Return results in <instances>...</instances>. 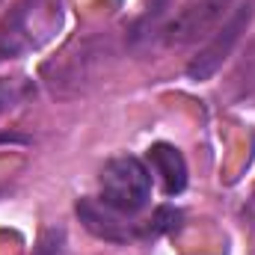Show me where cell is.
Here are the masks:
<instances>
[{"mask_svg": "<svg viewBox=\"0 0 255 255\" xmlns=\"http://www.w3.org/2000/svg\"><path fill=\"white\" fill-rule=\"evenodd\" d=\"M63 27V0H18L0 24V60H15L48 45Z\"/></svg>", "mask_w": 255, "mask_h": 255, "instance_id": "1", "label": "cell"}, {"mask_svg": "<svg viewBox=\"0 0 255 255\" xmlns=\"http://www.w3.org/2000/svg\"><path fill=\"white\" fill-rule=\"evenodd\" d=\"M98 199L110 211L133 220L151 199V169L133 154L110 157L98 175Z\"/></svg>", "mask_w": 255, "mask_h": 255, "instance_id": "2", "label": "cell"}, {"mask_svg": "<svg viewBox=\"0 0 255 255\" xmlns=\"http://www.w3.org/2000/svg\"><path fill=\"white\" fill-rule=\"evenodd\" d=\"M235 9V0H184V6L169 15L157 33L163 48H187L193 42L208 39Z\"/></svg>", "mask_w": 255, "mask_h": 255, "instance_id": "3", "label": "cell"}, {"mask_svg": "<svg viewBox=\"0 0 255 255\" xmlns=\"http://www.w3.org/2000/svg\"><path fill=\"white\" fill-rule=\"evenodd\" d=\"M253 15H255V0H241L229 12V18L208 36V42L199 48V54L187 63V77L199 80V83L208 80V77H214L223 68V63L232 57V51L238 48V42L244 39Z\"/></svg>", "mask_w": 255, "mask_h": 255, "instance_id": "4", "label": "cell"}, {"mask_svg": "<svg viewBox=\"0 0 255 255\" xmlns=\"http://www.w3.org/2000/svg\"><path fill=\"white\" fill-rule=\"evenodd\" d=\"M77 217H80V223H83L95 238L110 241V244H125V241H130V238L145 235V232L136 229L128 217L116 214V211H110L98 196H95V199H92V196L77 199Z\"/></svg>", "mask_w": 255, "mask_h": 255, "instance_id": "5", "label": "cell"}, {"mask_svg": "<svg viewBox=\"0 0 255 255\" xmlns=\"http://www.w3.org/2000/svg\"><path fill=\"white\" fill-rule=\"evenodd\" d=\"M148 166H151L154 175H160L166 196H178L187 187V160H184V154L175 145L154 142L148 148Z\"/></svg>", "mask_w": 255, "mask_h": 255, "instance_id": "6", "label": "cell"}, {"mask_svg": "<svg viewBox=\"0 0 255 255\" xmlns=\"http://www.w3.org/2000/svg\"><path fill=\"white\" fill-rule=\"evenodd\" d=\"M169 9H172V0H145L142 15L136 18V24L130 30V42L133 45H142V42L157 39V33L169 21Z\"/></svg>", "mask_w": 255, "mask_h": 255, "instance_id": "7", "label": "cell"}, {"mask_svg": "<svg viewBox=\"0 0 255 255\" xmlns=\"http://www.w3.org/2000/svg\"><path fill=\"white\" fill-rule=\"evenodd\" d=\"M232 92L235 98H255V42L247 48L244 60L232 74Z\"/></svg>", "mask_w": 255, "mask_h": 255, "instance_id": "8", "label": "cell"}, {"mask_svg": "<svg viewBox=\"0 0 255 255\" xmlns=\"http://www.w3.org/2000/svg\"><path fill=\"white\" fill-rule=\"evenodd\" d=\"M33 255H65V229L63 226L45 229L42 238H39V244H36V250H33Z\"/></svg>", "mask_w": 255, "mask_h": 255, "instance_id": "9", "label": "cell"}, {"mask_svg": "<svg viewBox=\"0 0 255 255\" xmlns=\"http://www.w3.org/2000/svg\"><path fill=\"white\" fill-rule=\"evenodd\" d=\"M181 214L175 208H157V214L151 217V223L145 226V235H160V232H172L178 226Z\"/></svg>", "mask_w": 255, "mask_h": 255, "instance_id": "10", "label": "cell"}, {"mask_svg": "<svg viewBox=\"0 0 255 255\" xmlns=\"http://www.w3.org/2000/svg\"><path fill=\"white\" fill-rule=\"evenodd\" d=\"M253 208H255V193H253Z\"/></svg>", "mask_w": 255, "mask_h": 255, "instance_id": "11", "label": "cell"}]
</instances>
